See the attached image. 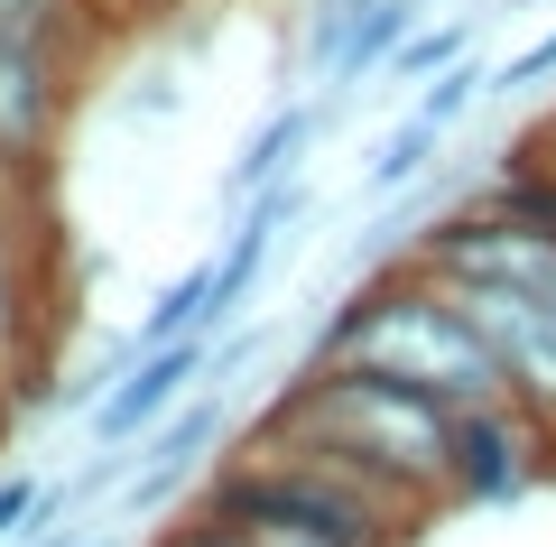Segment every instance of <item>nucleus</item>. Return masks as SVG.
Instances as JSON below:
<instances>
[{
  "label": "nucleus",
  "instance_id": "f257e3e1",
  "mask_svg": "<svg viewBox=\"0 0 556 547\" xmlns=\"http://www.w3.org/2000/svg\"><path fill=\"white\" fill-rule=\"evenodd\" d=\"M251 427L260 436H298V446L371 473L417 520H437L455 501V399L417 390L399 372H371V362H298V381Z\"/></svg>",
  "mask_w": 556,
  "mask_h": 547
},
{
  "label": "nucleus",
  "instance_id": "f03ea898",
  "mask_svg": "<svg viewBox=\"0 0 556 547\" xmlns=\"http://www.w3.org/2000/svg\"><path fill=\"white\" fill-rule=\"evenodd\" d=\"M306 362H371V372H399V381H417V390L455 399V409L510 399L492 344H482L473 315H464V297L445 288L437 270H417V260H390V270L362 278V288L306 334Z\"/></svg>",
  "mask_w": 556,
  "mask_h": 547
},
{
  "label": "nucleus",
  "instance_id": "7ed1b4c3",
  "mask_svg": "<svg viewBox=\"0 0 556 547\" xmlns=\"http://www.w3.org/2000/svg\"><path fill=\"white\" fill-rule=\"evenodd\" d=\"M84 57L93 47H56V38H0V186L38 196L47 167L65 149V121L84 94Z\"/></svg>",
  "mask_w": 556,
  "mask_h": 547
},
{
  "label": "nucleus",
  "instance_id": "20e7f679",
  "mask_svg": "<svg viewBox=\"0 0 556 547\" xmlns=\"http://www.w3.org/2000/svg\"><path fill=\"white\" fill-rule=\"evenodd\" d=\"M214 344L223 334H177V344H130L112 352L102 372V399H93V446H139L195 381H214Z\"/></svg>",
  "mask_w": 556,
  "mask_h": 547
},
{
  "label": "nucleus",
  "instance_id": "39448f33",
  "mask_svg": "<svg viewBox=\"0 0 556 547\" xmlns=\"http://www.w3.org/2000/svg\"><path fill=\"white\" fill-rule=\"evenodd\" d=\"M556 436L538 427L519 399H473V409H455V501L492 510L510 501V492L538 483V464H547Z\"/></svg>",
  "mask_w": 556,
  "mask_h": 547
},
{
  "label": "nucleus",
  "instance_id": "423d86ee",
  "mask_svg": "<svg viewBox=\"0 0 556 547\" xmlns=\"http://www.w3.org/2000/svg\"><path fill=\"white\" fill-rule=\"evenodd\" d=\"M223 427H232V418H223V399L186 390L159 427L139 436V464H130V483H121V520H159V510L204 473V455L223 446Z\"/></svg>",
  "mask_w": 556,
  "mask_h": 547
},
{
  "label": "nucleus",
  "instance_id": "0eeeda50",
  "mask_svg": "<svg viewBox=\"0 0 556 547\" xmlns=\"http://www.w3.org/2000/svg\"><path fill=\"white\" fill-rule=\"evenodd\" d=\"M325 121H334V112H316V102H278V112L260 121L251 139H241V158L223 167V196H232V204H251L260 186H278V176H298V158H306V149L325 139Z\"/></svg>",
  "mask_w": 556,
  "mask_h": 547
},
{
  "label": "nucleus",
  "instance_id": "6e6552de",
  "mask_svg": "<svg viewBox=\"0 0 556 547\" xmlns=\"http://www.w3.org/2000/svg\"><path fill=\"white\" fill-rule=\"evenodd\" d=\"M417 28H427V0H371L362 28H353V47H343V65H334V84H343V94H362V84H371Z\"/></svg>",
  "mask_w": 556,
  "mask_h": 547
},
{
  "label": "nucleus",
  "instance_id": "1a4fd4ad",
  "mask_svg": "<svg viewBox=\"0 0 556 547\" xmlns=\"http://www.w3.org/2000/svg\"><path fill=\"white\" fill-rule=\"evenodd\" d=\"M437 149H445V130L427 112H408L399 121L390 139H380L371 149V167H362V186H371V196H408V186H427V167H437Z\"/></svg>",
  "mask_w": 556,
  "mask_h": 547
},
{
  "label": "nucleus",
  "instance_id": "9d476101",
  "mask_svg": "<svg viewBox=\"0 0 556 547\" xmlns=\"http://www.w3.org/2000/svg\"><path fill=\"white\" fill-rule=\"evenodd\" d=\"M177 334H214V260H195L186 278H167V288L149 297V315H139L130 344H177Z\"/></svg>",
  "mask_w": 556,
  "mask_h": 547
},
{
  "label": "nucleus",
  "instance_id": "9b49d317",
  "mask_svg": "<svg viewBox=\"0 0 556 547\" xmlns=\"http://www.w3.org/2000/svg\"><path fill=\"white\" fill-rule=\"evenodd\" d=\"M0 38H56V47H93L102 20L93 0H0Z\"/></svg>",
  "mask_w": 556,
  "mask_h": 547
},
{
  "label": "nucleus",
  "instance_id": "f8f14e48",
  "mask_svg": "<svg viewBox=\"0 0 556 547\" xmlns=\"http://www.w3.org/2000/svg\"><path fill=\"white\" fill-rule=\"evenodd\" d=\"M362 10H371V0H306V20H298V65H306V75L334 84L343 47H353V28H362Z\"/></svg>",
  "mask_w": 556,
  "mask_h": 547
},
{
  "label": "nucleus",
  "instance_id": "ddd939ff",
  "mask_svg": "<svg viewBox=\"0 0 556 547\" xmlns=\"http://www.w3.org/2000/svg\"><path fill=\"white\" fill-rule=\"evenodd\" d=\"M482 94H492V65L455 57V65H445V75H427V84H417V94H408V112H427V121H437V130H455V121L473 112Z\"/></svg>",
  "mask_w": 556,
  "mask_h": 547
},
{
  "label": "nucleus",
  "instance_id": "4468645a",
  "mask_svg": "<svg viewBox=\"0 0 556 547\" xmlns=\"http://www.w3.org/2000/svg\"><path fill=\"white\" fill-rule=\"evenodd\" d=\"M65 520V492L38 483V473H0V547L10 538H38V529Z\"/></svg>",
  "mask_w": 556,
  "mask_h": 547
},
{
  "label": "nucleus",
  "instance_id": "2eb2a0df",
  "mask_svg": "<svg viewBox=\"0 0 556 547\" xmlns=\"http://www.w3.org/2000/svg\"><path fill=\"white\" fill-rule=\"evenodd\" d=\"M464 47H473V28H464V20H445V28H417V38L399 47V57L380 65V75H390V84H408V94H417V84H427V75H445V65H455Z\"/></svg>",
  "mask_w": 556,
  "mask_h": 547
},
{
  "label": "nucleus",
  "instance_id": "dca6fc26",
  "mask_svg": "<svg viewBox=\"0 0 556 547\" xmlns=\"http://www.w3.org/2000/svg\"><path fill=\"white\" fill-rule=\"evenodd\" d=\"M538 84H556V28H547V38H529L519 57L492 65V94H538Z\"/></svg>",
  "mask_w": 556,
  "mask_h": 547
},
{
  "label": "nucleus",
  "instance_id": "f3484780",
  "mask_svg": "<svg viewBox=\"0 0 556 547\" xmlns=\"http://www.w3.org/2000/svg\"><path fill=\"white\" fill-rule=\"evenodd\" d=\"M149 547H251V538H241L232 520H214V510H186V520H177V529H159Z\"/></svg>",
  "mask_w": 556,
  "mask_h": 547
},
{
  "label": "nucleus",
  "instance_id": "a211bd4d",
  "mask_svg": "<svg viewBox=\"0 0 556 547\" xmlns=\"http://www.w3.org/2000/svg\"><path fill=\"white\" fill-rule=\"evenodd\" d=\"M251 547H353V538H325V529H298V520H232Z\"/></svg>",
  "mask_w": 556,
  "mask_h": 547
},
{
  "label": "nucleus",
  "instance_id": "6ab92c4d",
  "mask_svg": "<svg viewBox=\"0 0 556 547\" xmlns=\"http://www.w3.org/2000/svg\"><path fill=\"white\" fill-rule=\"evenodd\" d=\"M159 10H177V0H93L102 28H139V20H159Z\"/></svg>",
  "mask_w": 556,
  "mask_h": 547
},
{
  "label": "nucleus",
  "instance_id": "aec40b11",
  "mask_svg": "<svg viewBox=\"0 0 556 547\" xmlns=\"http://www.w3.org/2000/svg\"><path fill=\"white\" fill-rule=\"evenodd\" d=\"M10 362H20V352L0 344V436H10V409H20V390H10Z\"/></svg>",
  "mask_w": 556,
  "mask_h": 547
},
{
  "label": "nucleus",
  "instance_id": "412c9836",
  "mask_svg": "<svg viewBox=\"0 0 556 547\" xmlns=\"http://www.w3.org/2000/svg\"><path fill=\"white\" fill-rule=\"evenodd\" d=\"M20 547H84V529H38V538H20Z\"/></svg>",
  "mask_w": 556,
  "mask_h": 547
},
{
  "label": "nucleus",
  "instance_id": "4be33fe9",
  "mask_svg": "<svg viewBox=\"0 0 556 547\" xmlns=\"http://www.w3.org/2000/svg\"><path fill=\"white\" fill-rule=\"evenodd\" d=\"M84 547H121V538H112V529H102V538H84Z\"/></svg>",
  "mask_w": 556,
  "mask_h": 547
}]
</instances>
